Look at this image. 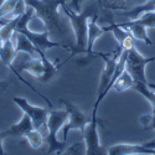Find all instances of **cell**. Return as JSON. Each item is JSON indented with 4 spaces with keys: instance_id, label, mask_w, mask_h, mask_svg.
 Returning <instances> with one entry per match:
<instances>
[{
    "instance_id": "1",
    "label": "cell",
    "mask_w": 155,
    "mask_h": 155,
    "mask_svg": "<svg viewBox=\"0 0 155 155\" xmlns=\"http://www.w3.org/2000/svg\"><path fill=\"white\" fill-rule=\"evenodd\" d=\"M61 6L64 11V14L71 20V25L76 37V44H74V47H72L71 56H74L77 54H86L87 40H88V19H91L92 15L96 12L94 8L91 6L84 9L82 12H76L64 3Z\"/></svg>"
},
{
    "instance_id": "6",
    "label": "cell",
    "mask_w": 155,
    "mask_h": 155,
    "mask_svg": "<svg viewBox=\"0 0 155 155\" xmlns=\"http://www.w3.org/2000/svg\"><path fill=\"white\" fill-rule=\"evenodd\" d=\"M98 124L101 120L97 118V110H92V118L84 127L82 135L84 140V154L87 155H101L107 154L101 147L99 138H98Z\"/></svg>"
},
{
    "instance_id": "18",
    "label": "cell",
    "mask_w": 155,
    "mask_h": 155,
    "mask_svg": "<svg viewBox=\"0 0 155 155\" xmlns=\"http://www.w3.org/2000/svg\"><path fill=\"white\" fill-rule=\"evenodd\" d=\"M41 60H42V62H44L45 71H44V74H42L38 80H40L42 83H47V82L57 73V71H58V68H60V64L52 63V62H51V61L47 58V56L41 57Z\"/></svg>"
},
{
    "instance_id": "5",
    "label": "cell",
    "mask_w": 155,
    "mask_h": 155,
    "mask_svg": "<svg viewBox=\"0 0 155 155\" xmlns=\"http://www.w3.org/2000/svg\"><path fill=\"white\" fill-rule=\"evenodd\" d=\"M153 61H155V56L154 57L141 56L135 47H133L132 50L128 51L125 70L133 77L134 83L135 82H141V83H144V84L150 87V83L148 82L147 76H145V67H147L148 63H150Z\"/></svg>"
},
{
    "instance_id": "7",
    "label": "cell",
    "mask_w": 155,
    "mask_h": 155,
    "mask_svg": "<svg viewBox=\"0 0 155 155\" xmlns=\"http://www.w3.org/2000/svg\"><path fill=\"white\" fill-rule=\"evenodd\" d=\"M61 103L66 107V110L68 112V118L67 122L64 123V125L62 127V135H63V143H66L67 140V134L70 130L74 129V130H80L81 133L83 132L84 127L88 124V122L91 119H88L84 113H82L76 106H73L71 102L66 101V99H61Z\"/></svg>"
},
{
    "instance_id": "27",
    "label": "cell",
    "mask_w": 155,
    "mask_h": 155,
    "mask_svg": "<svg viewBox=\"0 0 155 155\" xmlns=\"http://www.w3.org/2000/svg\"><path fill=\"white\" fill-rule=\"evenodd\" d=\"M149 128H153V129H155V115H153V119H151V123L149 124ZM153 140H155V138H154Z\"/></svg>"
},
{
    "instance_id": "12",
    "label": "cell",
    "mask_w": 155,
    "mask_h": 155,
    "mask_svg": "<svg viewBox=\"0 0 155 155\" xmlns=\"http://www.w3.org/2000/svg\"><path fill=\"white\" fill-rule=\"evenodd\" d=\"M97 19H98V12H94L91 18V21L88 22V40H87V55H91L93 52V46L96 41L103 35L104 30L103 28H99L97 25Z\"/></svg>"
},
{
    "instance_id": "26",
    "label": "cell",
    "mask_w": 155,
    "mask_h": 155,
    "mask_svg": "<svg viewBox=\"0 0 155 155\" xmlns=\"http://www.w3.org/2000/svg\"><path fill=\"white\" fill-rule=\"evenodd\" d=\"M3 140L4 138L0 135V155H4V148H3Z\"/></svg>"
},
{
    "instance_id": "13",
    "label": "cell",
    "mask_w": 155,
    "mask_h": 155,
    "mask_svg": "<svg viewBox=\"0 0 155 155\" xmlns=\"http://www.w3.org/2000/svg\"><path fill=\"white\" fill-rule=\"evenodd\" d=\"M15 50L18 54L25 52L30 55V57H40L37 48L30 41V38L22 32H15Z\"/></svg>"
},
{
    "instance_id": "25",
    "label": "cell",
    "mask_w": 155,
    "mask_h": 155,
    "mask_svg": "<svg viewBox=\"0 0 155 155\" xmlns=\"http://www.w3.org/2000/svg\"><path fill=\"white\" fill-rule=\"evenodd\" d=\"M144 145L147 148H150V149H155V140H151L149 143H144Z\"/></svg>"
},
{
    "instance_id": "15",
    "label": "cell",
    "mask_w": 155,
    "mask_h": 155,
    "mask_svg": "<svg viewBox=\"0 0 155 155\" xmlns=\"http://www.w3.org/2000/svg\"><path fill=\"white\" fill-rule=\"evenodd\" d=\"M18 52L15 50V44H12V40L9 38V40H5L2 48H0V58H2V62L5 64L6 67H9L10 70H12V61L16 57Z\"/></svg>"
},
{
    "instance_id": "21",
    "label": "cell",
    "mask_w": 155,
    "mask_h": 155,
    "mask_svg": "<svg viewBox=\"0 0 155 155\" xmlns=\"http://www.w3.org/2000/svg\"><path fill=\"white\" fill-rule=\"evenodd\" d=\"M137 22L144 25L147 29H153L155 28V11H151V12H147L143 16H140L139 19L135 20Z\"/></svg>"
},
{
    "instance_id": "30",
    "label": "cell",
    "mask_w": 155,
    "mask_h": 155,
    "mask_svg": "<svg viewBox=\"0 0 155 155\" xmlns=\"http://www.w3.org/2000/svg\"><path fill=\"white\" fill-rule=\"evenodd\" d=\"M4 2H5V0H0V6H2V5L4 4Z\"/></svg>"
},
{
    "instance_id": "32",
    "label": "cell",
    "mask_w": 155,
    "mask_h": 155,
    "mask_svg": "<svg viewBox=\"0 0 155 155\" xmlns=\"http://www.w3.org/2000/svg\"><path fill=\"white\" fill-rule=\"evenodd\" d=\"M78 2H80V3H81V2H83V0H78Z\"/></svg>"
},
{
    "instance_id": "3",
    "label": "cell",
    "mask_w": 155,
    "mask_h": 155,
    "mask_svg": "<svg viewBox=\"0 0 155 155\" xmlns=\"http://www.w3.org/2000/svg\"><path fill=\"white\" fill-rule=\"evenodd\" d=\"M68 119V112L67 110H52L48 113V118L46 122L47 128V135H46V143L48 144V154H61L66 143L58 141L57 133L60 129L64 125V123Z\"/></svg>"
},
{
    "instance_id": "19",
    "label": "cell",
    "mask_w": 155,
    "mask_h": 155,
    "mask_svg": "<svg viewBox=\"0 0 155 155\" xmlns=\"http://www.w3.org/2000/svg\"><path fill=\"white\" fill-rule=\"evenodd\" d=\"M133 89L139 92L153 106V115H155V92L151 91V88H149V86L141 82H135L133 86Z\"/></svg>"
},
{
    "instance_id": "28",
    "label": "cell",
    "mask_w": 155,
    "mask_h": 155,
    "mask_svg": "<svg viewBox=\"0 0 155 155\" xmlns=\"http://www.w3.org/2000/svg\"><path fill=\"white\" fill-rule=\"evenodd\" d=\"M3 44H4V40H3V37H2V35H0V48H2Z\"/></svg>"
},
{
    "instance_id": "16",
    "label": "cell",
    "mask_w": 155,
    "mask_h": 155,
    "mask_svg": "<svg viewBox=\"0 0 155 155\" xmlns=\"http://www.w3.org/2000/svg\"><path fill=\"white\" fill-rule=\"evenodd\" d=\"M151 11H155V0H148L147 3L135 6L134 9L124 12L123 15L128 16L130 20H137L144 14H147V12H151Z\"/></svg>"
},
{
    "instance_id": "24",
    "label": "cell",
    "mask_w": 155,
    "mask_h": 155,
    "mask_svg": "<svg viewBox=\"0 0 155 155\" xmlns=\"http://www.w3.org/2000/svg\"><path fill=\"white\" fill-rule=\"evenodd\" d=\"M80 2H78V0H72V5H73V8H74V10L77 11V12H78L80 11Z\"/></svg>"
},
{
    "instance_id": "11",
    "label": "cell",
    "mask_w": 155,
    "mask_h": 155,
    "mask_svg": "<svg viewBox=\"0 0 155 155\" xmlns=\"http://www.w3.org/2000/svg\"><path fill=\"white\" fill-rule=\"evenodd\" d=\"M119 26H122V28L129 30V31H130V34L133 35V37L137 38V40L143 41V42H145V44L149 45V46L153 45V41H151V38L148 36L147 28L144 26V25L137 22L135 20H129V21H127V22L119 24Z\"/></svg>"
},
{
    "instance_id": "4",
    "label": "cell",
    "mask_w": 155,
    "mask_h": 155,
    "mask_svg": "<svg viewBox=\"0 0 155 155\" xmlns=\"http://www.w3.org/2000/svg\"><path fill=\"white\" fill-rule=\"evenodd\" d=\"M122 51H123V48L119 46V47H117L114 50V52L112 55H109V54L106 55L103 52H98L97 54L99 57H102L103 60H104V68H103L102 74H101V83H99V88H98V97L96 99L93 110L98 109L99 103L103 101V98H104V91H106V88L108 87V84L110 83V80L113 77L115 66H117V62H118V60L120 57Z\"/></svg>"
},
{
    "instance_id": "14",
    "label": "cell",
    "mask_w": 155,
    "mask_h": 155,
    "mask_svg": "<svg viewBox=\"0 0 155 155\" xmlns=\"http://www.w3.org/2000/svg\"><path fill=\"white\" fill-rule=\"evenodd\" d=\"M16 71L19 73L22 71H26L30 74L35 76L36 78H40V77L44 74L45 66H44V62L40 57H30L29 61H24L22 63H20L19 68Z\"/></svg>"
},
{
    "instance_id": "20",
    "label": "cell",
    "mask_w": 155,
    "mask_h": 155,
    "mask_svg": "<svg viewBox=\"0 0 155 155\" xmlns=\"http://www.w3.org/2000/svg\"><path fill=\"white\" fill-rule=\"evenodd\" d=\"M25 138H26L29 145L32 149H38V148H41L42 144H44V137H42L41 132L38 130V129H32V130Z\"/></svg>"
},
{
    "instance_id": "2",
    "label": "cell",
    "mask_w": 155,
    "mask_h": 155,
    "mask_svg": "<svg viewBox=\"0 0 155 155\" xmlns=\"http://www.w3.org/2000/svg\"><path fill=\"white\" fill-rule=\"evenodd\" d=\"M68 0H25L28 6L35 10V14L45 22V29L51 32L63 35L62 22L58 15V6Z\"/></svg>"
},
{
    "instance_id": "17",
    "label": "cell",
    "mask_w": 155,
    "mask_h": 155,
    "mask_svg": "<svg viewBox=\"0 0 155 155\" xmlns=\"http://www.w3.org/2000/svg\"><path fill=\"white\" fill-rule=\"evenodd\" d=\"M133 86H134L133 77L130 76V73L125 70L118 77V78L115 80V82H114L112 88H114L117 92H124V91H127V89H129V88H133Z\"/></svg>"
},
{
    "instance_id": "29",
    "label": "cell",
    "mask_w": 155,
    "mask_h": 155,
    "mask_svg": "<svg viewBox=\"0 0 155 155\" xmlns=\"http://www.w3.org/2000/svg\"><path fill=\"white\" fill-rule=\"evenodd\" d=\"M151 30V36L155 38V28H153V29H150Z\"/></svg>"
},
{
    "instance_id": "10",
    "label": "cell",
    "mask_w": 155,
    "mask_h": 155,
    "mask_svg": "<svg viewBox=\"0 0 155 155\" xmlns=\"http://www.w3.org/2000/svg\"><path fill=\"white\" fill-rule=\"evenodd\" d=\"M109 155H132V154H155V149L147 148L144 144H117L107 150Z\"/></svg>"
},
{
    "instance_id": "8",
    "label": "cell",
    "mask_w": 155,
    "mask_h": 155,
    "mask_svg": "<svg viewBox=\"0 0 155 155\" xmlns=\"http://www.w3.org/2000/svg\"><path fill=\"white\" fill-rule=\"evenodd\" d=\"M12 101L16 103V106L24 113H26L31 118L35 129H38V130H40L41 128L46 127V122H47V118H48V110L47 109L41 108V107H35V106L30 104L25 98L14 97Z\"/></svg>"
},
{
    "instance_id": "23",
    "label": "cell",
    "mask_w": 155,
    "mask_h": 155,
    "mask_svg": "<svg viewBox=\"0 0 155 155\" xmlns=\"http://www.w3.org/2000/svg\"><path fill=\"white\" fill-rule=\"evenodd\" d=\"M9 86H10V82H8V81H0V96L3 94V92L5 91Z\"/></svg>"
},
{
    "instance_id": "9",
    "label": "cell",
    "mask_w": 155,
    "mask_h": 155,
    "mask_svg": "<svg viewBox=\"0 0 155 155\" xmlns=\"http://www.w3.org/2000/svg\"><path fill=\"white\" fill-rule=\"evenodd\" d=\"M32 129H35V128H34L31 118L26 113H24L22 118L19 123H16L14 125H10L8 129L0 132V135H2L4 139L9 138V137H26Z\"/></svg>"
},
{
    "instance_id": "22",
    "label": "cell",
    "mask_w": 155,
    "mask_h": 155,
    "mask_svg": "<svg viewBox=\"0 0 155 155\" xmlns=\"http://www.w3.org/2000/svg\"><path fill=\"white\" fill-rule=\"evenodd\" d=\"M151 119H153V114L151 115H143V117L139 118V122L141 123V125H143L144 128H149V124L151 123Z\"/></svg>"
},
{
    "instance_id": "31",
    "label": "cell",
    "mask_w": 155,
    "mask_h": 155,
    "mask_svg": "<svg viewBox=\"0 0 155 155\" xmlns=\"http://www.w3.org/2000/svg\"><path fill=\"white\" fill-rule=\"evenodd\" d=\"M0 63H3V62H2V58H0Z\"/></svg>"
}]
</instances>
